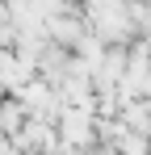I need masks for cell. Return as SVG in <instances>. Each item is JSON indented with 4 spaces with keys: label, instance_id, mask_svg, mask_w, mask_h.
<instances>
[{
    "label": "cell",
    "instance_id": "obj_1",
    "mask_svg": "<svg viewBox=\"0 0 151 155\" xmlns=\"http://www.w3.org/2000/svg\"><path fill=\"white\" fill-rule=\"evenodd\" d=\"M92 113H84V109H59V130H55V138H59V147H67V151H84V147H92L97 138H92Z\"/></svg>",
    "mask_w": 151,
    "mask_h": 155
},
{
    "label": "cell",
    "instance_id": "obj_2",
    "mask_svg": "<svg viewBox=\"0 0 151 155\" xmlns=\"http://www.w3.org/2000/svg\"><path fill=\"white\" fill-rule=\"evenodd\" d=\"M46 38H50V46H59V51H76V42L88 34L84 29V21L80 17H72V13H55V17H46Z\"/></svg>",
    "mask_w": 151,
    "mask_h": 155
},
{
    "label": "cell",
    "instance_id": "obj_3",
    "mask_svg": "<svg viewBox=\"0 0 151 155\" xmlns=\"http://www.w3.org/2000/svg\"><path fill=\"white\" fill-rule=\"evenodd\" d=\"M113 151H118V155H151V138H147V134H130V130H122V138L113 143Z\"/></svg>",
    "mask_w": 151,
    "mask_h": 155
}]
</instances>
